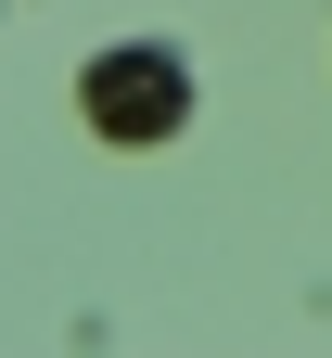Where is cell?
Listing matches in <instances>:
<instances>
[{
    "label": "cell",
    "instance_id": "1",
    "mask_svg": "<svg viewBox=\"0 0 332 358\" xmlns=\"http://www.w3.org/2000/svg\"><path fill=\"white\" fill-rule=\"evenodd\" d=\"M77 115L103 128L115 154H154L179 115H192V77H179V52H154V38H128V52H89L77 77Z\"/></svg>",
    "mask_w": 332,
    "mask_h": 358
}]
</instances>
